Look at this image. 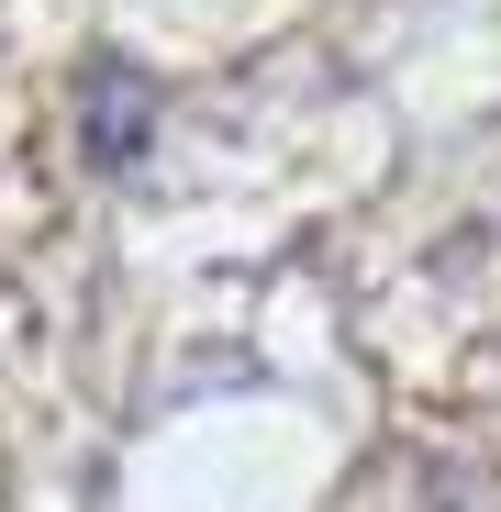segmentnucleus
Segmentation results:
<instances>
[{
    "label": "nucleus",
    "mask_w": 501,
    "mask_h": 512,
    "mask_svg": "<svg viewBox=\"0 0 501 512\" xmlns=\"http://www.w3.org/2000/svg\"><path fill=\"white\" fill-rule=\"evenodd\" d=\"M156 134V90H145V67L134 56H101L90 67V101H78V145H90L101 167H134Z\"/></svg>",
    "instance_id": "f257e3e1"
}]
</instances>
